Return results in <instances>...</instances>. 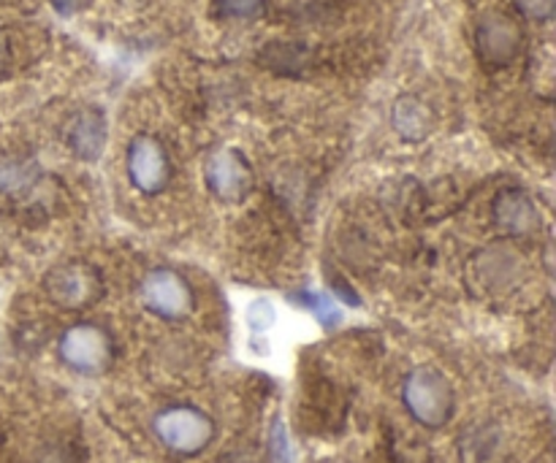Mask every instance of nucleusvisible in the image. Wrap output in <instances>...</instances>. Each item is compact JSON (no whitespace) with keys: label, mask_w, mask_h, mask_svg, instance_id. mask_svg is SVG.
Returning <instances> with one entry per match:
<instances>
[{"label":"nucleus","mask_w":556,"mask_h":463,"mask_svg":"<svg viewBox=\"0 0 556 463\" xmlns=\"http://www.w3.org/2000/svg\"><path fill=\"white\" fill-rule=\"evenodd\" d=\"M11 65H14V52H11L9 38L0 33V79L11 74Z\"/></svg>","instance_id":"nucleus-14"},{"label":"nucleus","mask_w":556,"mask_h":463,"mask_svg":"<svg viewBox=\"0 0 556 463\" xmlns=\"http://www.w3.org/2000/svg\"><path fill=\"white\" fill-rule=\"evenodd\" d=\"M521 27L516 25L514 16L503 14V11H492V14L481 16L476 25V49L478 57L489 65V68H505L514 63L521 52Z\"/></svg>","instance_id":"nucleus-8"},{"label":"nucleus","mask_w":556,"mask_h":463,"mask_svg":"<svg viewBox=\"0 0 556 463\" xmlns=\"http://www.w3.org/2000/svg\"><path fill=\"white\" fill-rule=\"evenodd\" d=\"M43 293L54 307L65 309V312H79V309L92 307L101 296V276L92 266L81 263V260H71V263H60L49 269L43 276Z\"/></svg>","instance_id":"nucleus-6"},{"label":"nucleus","mask_w":556,"mask_h":463,"mask_svg":"<svg viewBox=\"0 0 556 463\" xmlns=\"http://www.w3.org/2000/svg\"><path fill=\"white\" fill-rule=\"evenodd\" d=\"M519 9L535 20H548L554 11V0H519Z\"/></svg>","instance_id":"nucleus-13"},{"label":"nucleus","mask_w":556,"mask_h":463,"mask_svg":"<svg viewBox=\"0 0 556 463\" xmlns=\"http://www.w3.org/2000/svg\"><path fill=\"white\" fill-rule=\"evenodd\" d=\"M494 220L508 233H530L535 231L541 217H538V209L525 193L505 190V193L497 195V204H494Z\"/></svg>","instance_id":"nucleus-10"},{"label":"nucleus","mask_w":556,"mask_h":463,"mask_svg":"<svg viewBox=\"0 0 556 463\" xmlns=\"http://www.w3.org/2000/svg\"><path fill=\"white\" fill-rule=\"evenodd\" d=\"M204 184L220 204H239L253 193L255 173L248 157L233 146L215 150L204 163Z\"/></svg>","instance_id":"nucleus-7"},{"label":"nucleus","mask_w":556,"mask_h":463,"mask_svg":"<svg viewBox=\"0 0 556 463\" xmlns=\"http://www.w3.org/2000/svg\"><path fill=\"white\" fill-rule=\"evenodd\" d=\"M402 407L421 428L438 432L448 426L456 410V394L451 380L434 366H416L402 383Z\"/></svg>","instance_id":"nucleus-1"},{"label":"nucleus","mask_w":556,"mask_h":463,"mask_svg":"<svg viewBox=\"0 0 556 463\" xmlns=\"http://www.w3.org/2000/svg\"><path fill=\"white\" fill-rule=\"evenodd\" d=\"M152 434L168 453L195 459L215 442V421L193 404H168L152 417Z\"/></svg>","instance_id":"nucleus-2"},{"label":"nucleus","mask_w":556,"mask_h":463,"mask_svg":"<svg viewBox=\"0 0 556 463\" xmlns=\"http://www.w3.org/2000/svg\"><path fill=\"white\" fill-rule=\"evenodd\" d=\"M139 301L157 320L179 323L193 314L195 293L182 271H177L174 266H155L141 276Z\"/></svg>","instance_id":"nucleus-4"},{"label":"nucleus","mask_w":556,"mask_h":463,"mask_svg":"<svg viewBox=\"0 0 556 463\" xmlns=\"http://www.w3.org/2000/svg\"><path fill=\"white\" fill-rule=\"evenodd\" d=\"M103 141H106V125L98 112H81L68 128V144L76 157L81 160H96L103 152Z\"/></svg>","instance_id":"nucleus-11"},{"label":"nucleus","mask_w":556,"mask_h":463,"mask_svg":"<svg viewBox=\"0 0 556 463\" xmlns=\"http://www.w3.org/2000/svg\"><path fill=\"white\" fill-rule=\"evenodd\" d=\"M172 155L152 133H136L125 146V179L144 198H157L172 184Z\"/></svg>","instance_id":"nucleus-5"},{"label":"nucleus","mask_w":556,"mask_h":463,"mask_svg":"<svg viewBox=\"0 0 556 463\" xmlns=\"http://www.w3.org/2000/svg\"><path fill=\"white\" fill-rule=\"evenodd\" d=\"M87 0H54V9L63 11V14H74V11L85 9Z\"/></svg>","instance_id":"nucleus-15"},{"label":"nucleus","mask_w":556,"mask_h":463,"mask_svg":"<svg viewBox=\"0 0 556 463\" xmlns=\"http://www.w3.org/2000/svg\"><path fill=\"white\" fill-rule=\"evenodd\" d=\"M391 128L402 141H421L432 130V112L416 95H400L391 106Z\"/></svg>","instance_id":"nucleus-9"},{"label":"nucleus","mask_w":556,"mask_h":463,"mask_svg":"<svg viewBox=\"0 0 556 463\" xmlns=\"http://www.w3.org/2000/svg\"><path fill=\"white\" fill-rule=\"evenodd\" d=\"M215 11L223 20L250 22L266 11V0H215Z\"/></svg>","instance_id":"nucleus-12"},{"label":"nucleus","mask_w":556,"mask_h":463,"mask_svg":"<svg viewBox=\"0 0 556 463\" xmlns=\"http://www.w3.org/2000/svg\"><path fill=\"white\" fill-rule=\"evenodd\" d=\"M114 352L117 347H114L112 334L90 320L68 325L58 339V361L81 377H101L103 372H109Z\"/></svg>","instance_id":"nucleus-3"}]
</instances>
